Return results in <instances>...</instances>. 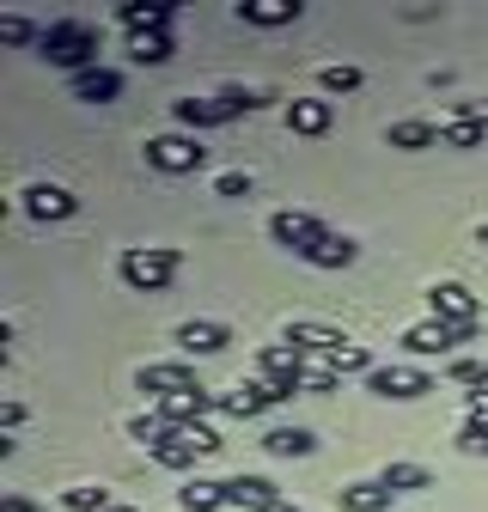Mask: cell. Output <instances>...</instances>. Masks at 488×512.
Returning a JSON list of instances; mask_svg holds the SVG:
<instances>
[{"label":"cell","mask_w":488,"mask_h":512,"mask_svg":"<svg viewBox=\"0 0 488 512\" xmlns=\"http://www.w3.org/2000/svg\"><path fill=\"white\" fill-rule=\"evenodd\" d=\"M43 61H55V68H68V74H92L98 68V31L86 19H55L43 25Z\"/></svg>","instance_id":"cell-1"},{"label":"cell","mask_w":488,"mask_h":512,"mask_svg":"<svg viewBox=\"0 0 488 512\" xmlns=\"http://www.w3.org/2000/svg\"><path fill=\"white\" fill-rule=\"evenodd\" d=\"M177 263H183V250H177V244H135V250H122V256H116V275L129 281L135 293H165L171 275H177Z\"/></svg>","instance_id":"cell-2"},{"label":"cell","mask_w":488,"mask_h":512,"mask_svg":"<svg viewBox=\"0 0 488 512\" xmlns=\"http://www.w3.org/2000/svg\"><path fill=\"white\" fill-rule=\"evenodd\" d=\"M275 92H244V86H226V92H214V98H177V122L183 128H220V122H232V116H251V110H263Z\"/></svg>","instance_id":"cell-3"},{"label":"cell","mask_w":488,"mask_h":512,"mask_svg":"<svg viewBox=\"0 0 488 512\" xmlns=\"http://www.w3.org/2000/svg\"><path fill=\"white\" fill-rule=\"evenodd\" d=\"M476 330H482V324H440V317H427V324H409V330H403V348L421 354V360H434V354L446 360L458 342H476Z\"/></svg>","instance_id":"cell-4"},{"label":"cell","mask_w":488,"mask_h":512,"mask_svg":"<svg viewBox=\"0 0 488 512\" xmlns=\"http://www.w3.org/2000/svg\"><path fill=\"white\" fill-rule=\"evenodd\" d=\"M147 165L183 177V171H202V165H208V147H202L196 135H153V141H147Z\"/></svg>","instance_id":"cell-5"},{"label":"cell","mask_w":488,"mask_h":512,"mask_svg":"<svg viewBox=\"0 0 488 512\" xmlns=\"http://www.w3.org/2000/svg\"><path fill=\"white\" fill-rule=\"evenodd\" d=\"M366 391L385 397V403H415V397L434 391V378H427L421 366H373L366 372Z\"/></svg>","instance_id":"cell-6"},{"label":"cell","mask_w":488,"mask_h":512,"mask_svg":"<svg viewBox=\"0 0 488 512\" xmlns=\"http://www.w3.org/2000/svg\"><path fill=\"white\" fill-rule=\"evenodd\" d=\"M427 305H434L440 324H482V299L464 281H434L427 287Z\"/></svg>","instance_id":"cell-7"},{"label":"cell","mask_w":488,"mask_h":512,"mask_svg":"<svg viewBox=\"0 0 488 512\" xmlns=\"http://www.w3.org/2000/svg\"><path fill=\"white\" fill-rule=\"evenodd\" d=\"M208 409H220V397L214 391H171V397H153V415L165 421V427H196V421H208Z\"/></svg>","instance_id":"cell-8"},{"label":"cell","mask_w":488,"mask_h":512,"mask_svg":"<svg viewBox=\"0 0 488 512\" xmlns=\"http://www.w3.org/2000/svg\"><path fill=\"white\" fill-rule=\"evenodd\" d=\"M324 232H330L324 220L299 214V208H281V214H269V238H275V244H287L293 256H299V250H312V244H318Z\"/></svg>","instance_id":"cell-9"},{"label":"cell","mask_w":488,"mask_h":512,"mask_svg":"<svg viewBox=\"0 0 488 512\" xmlns=\"http://www.w3.org/2000/svg\"><path fill=\"white\" fill-rule=\"evenodd\" d=\"M147 458L153 464H165V470H196V439L190 433H183V427H159L153 439H147Z\"/></svg>","instance_id":"cell-10"},{"label":"cell","mask_w":488,"mask_h":512,"mask_svg":"<svg viewBox=\"0 0 488 512\" xmlns=\"http://www.w3.org/2000/svg\"><path fill=\"white\" fill-rule=\"evenodd\" d=\"M257 372H263L269 384H293V391H305V354H299L293 342H269V348L257 354Z\"/></svg>","instance_id":"cell-11"},{"label":"cell","mask_w":488,"mask_h":512,"mask_svg":"<svg viewBox=\"0 0 488 512\" xmlns=\"http://www.w3.org/2000/svg\"><path fill=\"white\" fill-rule=\"evenodd\" d=\"M74 208H80V196H74V189H61V183H31V189H25V214L43 220V226H49V220H68Z\"/></svg>","instance_id":"cell-12"},{"label":"cell","mask_w":488,"mask_h":512,"mask_svg":"<svg viewBox=\"0 0 488 512\" xmlns=\"http://www.w3.org/2000/svg\"><path fill=\"white\" fill-rule=\"evenodd\" d=\"M141 378V391H153V397H171V391H196V366H183V360H153V366H141L135 372Z\"/></svg>","instance_id":"cell-13"},{"label":"cell","mask_w":488,"mask_h":512,"mask_svg":"<svg viewBox=\"0 0 488 512\" xmlns=\"http://www.w3.org/2000/svg\"><path fill=\"white\" fill-rule=\"evenodd\" d=\"M226 506H244V512H275V506H287V500H281V488H275L269 476H232V482H226Z\"/></svg>","instance_id":"cell-14"},{"label":"cell","mask_w":488,"mask_h":512,"mask_svg":"<svg viewBox=\"0 0 488 512\" xmlns=\"http://www.w3.org/2000/svg\"><path fill=\"white\" fill-rule=\"evenodd\" d=\"M330 122H336L330 98H293V104H287V128H293V135H305V141L330 135Z\"/></svg>","instance_id":"cell-15"},{"label":"cell","mask_w":488,"mask_h":512,"mask_svg":"<svg viewBox=\"0 0 488 512\" xmlns=\"http://www.w3.org/2000/svg\"><path fill=\"white\" fill-rule=\"evenodd\" d=\"M232 342L226 324H214V317H190V324H177V348L183 354H220Z\"/></svg>","instance_id":"cell-16"},{"label":"cell","mask_w":488,"mask_h":512,"mask_svg":"<svg viewBox=\"0 0 488 512\" xmlns=\"http://www.w3.org/2000/svg\"><path fill=\"white\" fill-rule=\"evenodd\" d=\"M263 452L269 458H312L318 452V433L312 427H269L263 433Z\"/></svg>","instance_id":"cell-17"},{"label":"cell","mask_w":488,"mask_h":512,"mask_svg":"<svg viewBox=\"0 0 488 512\" xmlns=\"http://www.w3.org/2000/svg\"><path fill=\"white\" fill-rule=\"evenodd\" d=\"M281 342H293L299 354H318V360H324V354H336L348 336H342V330H330V324H287V336H281Z\"/></svg>","instance_id":"cell-18"},{"label":"cell","mask_w":488,"mask_h":512,"mask_svg":"<svg viewBox=\"0 0 488 512\" xmlns=\"http://www.w3.org/2000/svg\"><path fill=\"white\" fill-rule=\"evenodd\" d=\"M299 256H305L312 269H348L354 256H360V244H354V238H342V232H324L312 250H299Z\"/></svg>","instance_id":"cell-19"},{"label":"cell","mask_w":488,"mask_h":512,"mask_svg":"<svg viewBox=\"0 0 488 512\" xmlns=\"http://www.w3.org/2000/svg\"><path fill=\"white\" fill-rule=\"evenodd\" d=\"M171 13H177L171 0H129V7H116V19L129 25V37H141V31H165Z\"/></svg>","instance_id":"cell-20"},{"label":"cell","mask_w":488,"mask_h":512,"mask_svg":"<svg viewBox=\"0 0 488 512\" xmlns=\"http://www.w3.org/2000/svg\"><path fill=\"white\" fill-rule=\"evenodd\" d=\"M299 13H305L299 0H238V19H244V25H263V31H269V25H293Z\"/></svg>","instance_id":"cell-21"},{"label":"cell","mask_w":488,"mask_h":512,"mask_svg":"<svg viewBox=\"0 0 488 512\" xmlns=\"http://www.w3.org/2000/svg\"><path fill=\"white\" fill-rule=\"evenodd\" d=\"M385 141H391L397 153H421V147H440V128L421 122V116H409V122H391V128H385Z\"/></svg>","instance_id":"cell-22"},{"label":"cell","mask_w":488,"mask_h":512,"mask_svg":"<svg viewBox=\"0 0 488 512\" xmlns=\"http://www.w3.org/2000/svg\"><path fill=\"white\" fill-rule=\"evenodd\" d=\"M220 409H226L232 421H251L257 409H269V378H257V384H238V391H226V397H220Z\"/></svg>","instance_id":"cell-23"},{"label":"cell","mask_w":488,"mask_h":512,"mask_svg":"<svg viewBox=\"0 0 488 512\" xmlns=\"http://www.w3.org/2000/svg\"><path fill=\"white\" fill-rule=\"evenodd\" d=\"M391 488L385 482H348L342 488V512H391Z\"/></svg>","instance_id":"cell-24"},{"label":"cell","mask_w":488,"mask_h":512,"mask_svg":"<svg viewBox=\"0 0 488 512\" xmlns=\"http://www.w3.org/2000/svg\"><path fill=\"white\" fill-rule=\"evenodd\" d=\"M116 92H122V74H110V68L74 74V98H80V104H110Z\"/></svg>","instance_id":"cell-25"},{"label":"cell","mask_w":488,"mask_h":512,"mask_svg":"<svg viewBox=\"0 0 488 512\" xmlns=\"http://www.w3.org/2000/svg\"><path fill=\"white\" fill-rule=\"evenodd\" d=\"M177 506L183 512H220L226 506V482H190V488H177Z\"/></svg>","instance_id":"cell-26"},{"label":"cell","mask_w":488,"mask_h":512,"mask_svg":"<svg viewBox=\"0 0 488 512\" xmlns=\"http://www.w3.org/2000/svg\"><path fill=\"white\" fill-rule=\"evenodd\" d=\"M171 49H177V43H171L165 31H141V37H129V55L141 61V68H159V61H171Z\"/></svg>","instance_id":"cell-27"},{"label":"cell","mask_w":488,"mask_h":512,"mask_svg":"<svg viewBox=\"0 0 488 512\" xmlns=\"http://www.w3.org/2000/svg\"><path fill=\"white\" fill-rule=\"evenodd\" d=\"M391 494H415V488H434V476H427L421 464H385V476H379Z\"/></svg>","instance_id":"cell-28"},{"label":"cell","mask_w":488,"mask_h":512,"mask_svg":"<svg viewBox=\"0 0 488 512\" xmlns=\"http://www.w3.org/2000/svg\"><path fill=\"white\" fill-rule=\"evenodd\" d=\"M61 506H68V512H110L116 500H110V488H98V482H80V488H68V494H61Z\"/></svg>","instance_id":"cell-29"},{"label":"cell","mask_w":488,"mask_h":512,"mask_svg":"<svg viewBox=\"0 0 488 512\" xmlns=\"http://www.w3.org/2000/svg\"><path fill=\"white\" fill-rule=\"evenodd\" d=\"M318 86H324L330 98H348V92H360L366 80H360V68H348V61H330V68L318 74Z\"/></svg>","instance_id":"cell-30"},{"label":"cell","mask_w":488,"mask_h":512,"mask_svg":"<svg viewBox=\"0 0 488 512\" xmlns=\"http://www.w3.org/2000/svg\"><path fill=\"white\" fill-rule=\"evenodd\" d=\"M324 366H330L336 378H342V372H373V354H366L360 342H342L336 354H324Z\"/></svg>","instance_id":"cell-31"},{"label":"cell","mask_w":488,"mask_h":512,"mask_svg":"<svg viewBox=\"0 0 488 512\" xmlns=\"http://www.w3.org/2000/svg\"><path fill=\"white\" fill-rule=\"evenodd\" d=\"M482 141H488L482 122H446V128H440V147H458V153H470V147H482Z\"/></svg>","instance_id":"cell-32"},{"label":"cell","mask_w":488,"mask_h":512,"mask_svg":"<svg viewBox=\"0 0 488 512\" xmlns=\"http://www.w3.org/2000/svg\"><path fill=\"white\" fill-rule=\"evenodd\" d=\"M0 43H43V31L19 13H0Z\"/></svg>","instance_id":"cell-33"},{"label":"cell","mask_w":488,"mask_h":512,"mask_svg":"<svg viewBox=\"0 0 488 512\" xmlns=\"http://www.w3.org/2000/svg\"><path fill=\"white\" fill-rule=\"evenodd\" d=\"M446 378H452V384H476V391H488V360H452Z\"/></svg>","instance_id":"cell-34"},{"label":"cell","mask_w":488,"mask_h":512,"mask_svg":"<svg viewBox=\"0 0 488 512\" xmlns=\"http://www.w3.org/2000/svg\"><path fill=\"white\" fill-rule=\"evenodd\" d=\"M458 452L488 458V421H464V427H458Z\"/></svg>","instance_id":"cell-35"},{"label":"cell","mask_w":488,"mask_h":512,"mask_svg":"<svg viewBox=\"0 0 488 512\" xmlns=\"http://www.w3.org/2000/svg\"><path fill=\"white\" fill-rule=\"evenodd\" d=\"M214 196H226V202L251 196V171H220V177H214Z\"/></svg>","instance_id":"cell-36"},{"label":"cell","mask_w":488,"mask_h":512,"mask_svg":"<svg viewBox=\"0 0 488 512\" xmlns=\"http://www.w3.org/2000/svg\"><path fill=\"white\" fill-rule=\"evenodd\" d=\"M336 384H342V378H336L330 366H305V391H312V397H330Z\"/></svg>","instance_id":"cell-37"},{"label":"cell","mask_w":488,"mask_h":512,"mask_svg":"<svg viewBox=\"0 0 488 512\" xmlns=\"http://www.w3.org/2000/svg\"><path fill=\"white\" fill-rule=\"evenodd\" d=\"M452 122H482L488 128V98H458L452 104Z\"/></svg>","instance_id":"cell-38"},{"label":"cell","mask_w":488,"mask_h":512,"mask_svg":"<svg viewBox=\"0 0 488 512\" xmlns=\"http://www.w3.org/2000/svg\"><path fill=\"white\" fill-rule=\"evenodd\" d=\"M183 433H190V439H196V452H202V458H214V452H220V445H226V439H220V433H214L208 421H196V427H183Z\"/></svg>","instance_id":"cell-39"},{"label":"cell","mask_w":488,"mask_h":512,"mask_svg":"<svg viewBox=\"0 0 488 512\" xmlns=\"http://www.w3.org/2000/svg\"><path fill=\"white\" fill-rule=\"evenodd\" d=\"M470 421H488V391H470Z\"/></svg>","instance_id":"cell-40"},{"label":"cell","mask_w":488,"mask_h":512,"mask_svg":"<svg viewBox=\"0 0 488 512\" xmlns=\"http://www.w3.org/2000/svg\"><path fill=\"white\" fill-rule=\"evenodd\" d=\"M0 512H37V506H31L25 494H7V500H0Z\"/></svg>","instance_id":"cell-41"},{"label":"cell","mask_w":488,"mask_h":512,"mask_svg":"<svg viewBox=\"0 0 488 512\" xmlns=\"http://www.w3.org/2000/svg\"><path fill=\"white\" fill-rule=\"evenodd\" d=\"M476 244H488V220H482V226H476Z\"/></svg>","instance_id":"cell-42"},{"label":"cell","mask_w":488,"mask_h":512,"mask_svg":"<svg viewBox=\"0 0 488 512\" xmlns=\"http://www.w3.org/2000/svg\"><path fill=\"white\" fill-rule=\"evenodd\" d=\"M110 512H135V506H110Z\"/></svg>","instance_id":"cell-43"},{"label":"cell","mask_w":488,"mask_h":512,"mask_svg":"<svg viewBox=\"0 0 488 512\" xmlns=\"http://www.w3.org/2000/svg\"><path fill=\"white\" fill-rule=\"evenodd\" d=\"M275 512H299V506H275Z\"/></svg>","instance_id":"cell-44"}]
</instances>
